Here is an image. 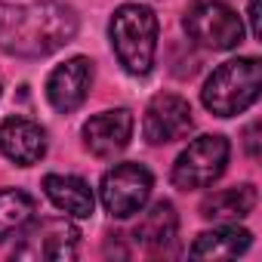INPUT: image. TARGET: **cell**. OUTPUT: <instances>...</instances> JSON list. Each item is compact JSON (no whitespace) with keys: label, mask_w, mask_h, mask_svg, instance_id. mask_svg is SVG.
<instances>
[{"label":"cell","mask_w":262,"mask_h":262,"mask_svg":"<svg viewBox=\"0 0 262 262\" xmlns=\"http://www.w3.org/2000/svg\"><path fill=\"white\" fill-rule=\"evenodd\" d=\"M77 34V13L62 0L0 4V50L19 59H43L71 43Z\"/></svg>","instance_id":"cell-1"},{"label":"cell","mask_w":262,"mask_h":262,"mask_svg":"<svg viewBox=\"0 0 262 262\" xmlns=\"http://www.w3.org/2000/svg\"><path fill=\"white\" fill-rule=\"evenodd\" d=\"M108 34H111L114 56L126 74L145 77L151 71L158 56V16L151 7H142V4L117 7L111 16Z\"/></svg>","instance_id":"cell-2"},{"label":"cell","mask_w":262,"mask_h":262,"mask_svg":"<svg viewBox=\"0 0 262 262\" xmlns=\"http://www.w3.org/2000/svg\"><path fill=\"white\" fill-rule=\"evenodd\" d=\"M262 90V65L253 56L222 62L204 83L201 99L204 108L213 111L216 117H234L244 114Z\"/></svg>","instance_id":"cell-3"},{"label":"cell","mask_w":262,"mask_h":262,"mask_svg":"<svg viewBox=\"0 0 262 262\" xmlns=\"http://www.w3.org/2000/svg\"><path fill=\"white\" fill-rule=\"evenodd\" d=\"M185 31L207 50H234L244 40V22L225 0H191L185 10Z\"/></svg>","instance_id":"cell-4"},{"label":"cell","mask_w":262,"mask_h":262,"mask_svg":"<svg viewBox=\"0 0 262 262\" xmlns=\"http://www.w3.org/2000/svg\"><path fill=\"white\" fill-rule=\"evenodd\" d=\"M231 145L225 136H201L194 139L173 164V185L182 191L210 188L228 167Z\"/></svg>","instance_id":"cell-5"},{"label":"cell","mask_w":262,"mask_h":262,"mask_svg":"<svg viewBox=\"0 0 262 262\" xmlns=\"http://www.w3.org/2000/svg\"><path fill=\"white\" fill-rule=\"evenodd\" d=\"M151 188H155V179L142 164H114L102 176L99 198L114 219H129L148 204Z\"/></svg>","instance_id":"cell-6"},{"label":"cell","mask_w":262,"mask_h":262,"mask_svg":"<svg viewBox=\"0 0 262 262\" xmlns=\"http://www.w3.org/2000/svg\"><path fill=\"white\" fill-rule=\"evenodd\" d=\"M22 244L13 250L16 259H50V262H68L77 256L80 231L71 219H31L22 231Z\"/></svg>","instance_id":"cell-7"},{"label":"cell","mask_w":262,"mask_h":262,"mask_svg":"<svg viewBox=\"0 0 262 262\" xmlns=\"http://www.w3.org/2000/svg\"><path fill=\"white\" fill-rule=\"evenodd\" d=\"M194 117H191V105L176 96V93H161L148 102L145 117H142V136L151 145H170L179 142L191 133Z\"/></svg>","instance_id":"cell-8"},{"label":"cell","mask_w":262,"mask_h":262,"mask_svg":"<svg viewBox=\"0 0 262 262\" xmlns=\"http://www.w3.org/2000/svg\"><path fill=\"white\" fill-rule=\"evenodd\" d=\"M90 86H93V62L86 56H74V59H65L62 65H56L50 71L47 99L56 111L71 114L86 102Z\"/></svg>","instance_id":"cell-9"},{"label":"cell","mask_w":262,"mask_h":262,"mask_svg":"<svg viewBox=\"0 0 262 262\" xmlns=\"http://www.w3.org/2000/svg\"><path fill=\"white\" fill-rule=\"evenodd\" d=\"M133 136V114L126 108H111L83 123V145L96 158H114L129 145Z\"/></svg>","instance_id":"cell-10"},{"label":"cell","mask_w":262,"mask_h":262,"mask_svg":"<svg viewBox=\"0 0 262 262\" xmlns=\"http://www.w3.org/2000/svg\"><path fill=\"white\" fill-rule=\"evenodd\" d=\"M0 155L19 167H31L47 155V133L28 117L0 120Z\"/></svg>","instance_id":"cell-11"},{"label":"cell","mask_w":262,"mask_h":262,"mask_svg":"<svg viewBox=\"0 0 262 262\" xmlns=\"http://www.w3.org/2000/svg\"><path fill=\"white\" fill-rule=\"evenodd\" d=\"M43 191L53 201L56 210H62L71 219H90L96 210L93 188L80 176H65V173H50L43 179Z\"/></svg>","instance_id":"cell-12"},{"label":"cell","mask_w":262,"mask_h":262,"mask_svg":"<svg viewBox=\"0 0 262 262\" xmlns=\"http://www.w3.org/2000/svg\"><path fill=\"white\" fill-rule=\"evenodd\" d=\"M139 222L133 228V237L148 247V250H164L176 241V231H179V216H176V207L170 201H158L151 204L148 210L142 207L139 210Z\"/></svg>","instance_id":"cell-13"},{"label":"cell","mask_w":262,"mask_h":262,"mask_svg":"<svg viewBox=\"0 0 262 262\" xmlns=\"http://www.w3.org/2000/svg\"><path fill=\"white\" fill-rule=\"evenodd\" d=\"M253 244V234L247 228H237V225H219L213 231H204L198 234V241L191 244V256L194 259H234L241 253H247Z\"/></svg>","instance_id":"cell-14"},{"label":"cell","mask_w":262,"mask_h":262,"mask_svg":"<svg viewBox=\"0 0 262 262\" xmlns=\"http://www.w3.org/2000/svg\"><path fill=\"white\" fill-rule=\"evenodd\" d=\"M256 188L253 185H234V188H222L213 191L201 201V216L213 219V222H237L244 216L253 213L256 207Z\"/></svg>","instance_id":"cell-15"},{"label":"cell","mask_w":262,"mask_h":262,"mask_svg":"<svg viewBox=\"0 0 262 262\" xmlns=\"http://www.w3.org/2000/svg\"><path fill=\"white\" fill-rule=\"evenodd\" d=\"M34 219V201L19 188H0V244Z\"/></svg>","instance_id":"cell-16"},{"label":"cell","mask_w":262,"mask_h":262,"mask_svg":"<svg viewBox=\"0 0 262 262\" xmlns=\"http://www.w3.org/2000/svg\"><path fill=\"white\" fill-rule=\"evenodd\" d=\"M247 19H250V34H253V37H259V0H250Z\"/></svg>","instance_id":"cell-17"},{"label":"cell","mask_w":262,"mask_h":262,"mask_svg":"<svg viewBox=\"0 0 262 262\" xmlns=\"http://www.w3.org/2000/svg\"><path fill=\"white\" fill-rule=\"evenodd\" d=\"M256 133H259V126L253 123L247 129V151H250V158H259V139H256Z\"/></svg>","instance_id":"cell-18"},{"label":"cell","mask_w":262,"mask_h":262,"mask_svg":"<svg viewBox=\"0 0 262 262\" xmlns=\"http://www.w3.org/2000/svg\"><path fill=\"white\" fill-rule=\"evenodd\" d=\"M0 90H4V83H0Z\"/></svg>","instance_id":"cell-19"}]
</instances>
